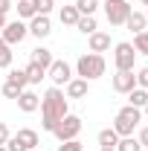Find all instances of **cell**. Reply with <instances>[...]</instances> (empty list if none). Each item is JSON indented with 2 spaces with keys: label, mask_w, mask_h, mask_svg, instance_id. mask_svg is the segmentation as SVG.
Listing matches in <instances>:
<instances>
[{
  "label": "cell",
  "mask_w": 148,
  "mask_h": 151,
  "mask_svg": "<svg viewBox=\"0 0 148 151\" xmlns=\"http://www.w3.org/2000/svg\"><path fill=\"white\" fill-rule=\"evenodd\" d=\"M3 96H6V99H18V96H20V87H18V84H12V81L6 78V81H3Z\"/></svg>",
  "instance_id": "f1b7e54d"
},
{
  "label": "cell",
  "mask_w": 148,
  "mask_h": 151,
  "mask_svg": "<svg viewBox=\"0 0 148 151\" xmlns=\"http://www.w3.org/2000/svg\"><path fill=\"white\" fill-rule=\"evenodd\" d=\"M73 6L78 9V15H96V9H99V0H75Z\"/></svg>",
  "instance_id": "cb8c5ba5"
},
{
  "label": "cell",
  "mask_w": 148,
  "mask_h": 151,
  "mask_svg": "<svg viewBox=\"0 0 148 151\" xmlns=\"http://www.w3.org/2000/svg\"><path fill=\"white\" fill-rule=\"evenodd\" d=\"M125 26H128L134 35H139V32H145V26H148V18H145V12H131L128 20H125Z\"/></svg>",
  "instance_id": "9a60e30c"
},
{
  "label": "cell",
  "mask_w": 148,
  "mask_h": 151,
  "mask_svg": "<svg viewBox=\"0 0 148 151\" xmlns=\"http://www.w3.org/2000/svg\"><path fill=\"white\" fill-rule=\"evenodd\" d=\"M128 105H134V108H139V111H142V108L148 105V90H142V87H134V90L128 93Z\"/></svg>",
  "instance_id": "44dd1931"
},
{
  "label": "cell",
  "mask_w": 148,
  "mask_h": 151,
  "mask_svg": "<svg viewBox=\"0 0 148 151\" xmlns=\"http://www.w3.org/2000/svg\"><path fill=\"white\" fill-rule=\"evenodd\" d=\"M29 61L38 64V67H44V70H50V64H52L55 58H52V52H50L47 47H35V50L29 52Z\"/></svg>",
  "instance_id": "5bb4252c"
},
{
  "label": "cell",
  "mask_w": 148,
  "mask_h": 151,
  "mask_svg": "<svg viewBox=\"0 0 148 151\" xmlns=\"http://www.w3.org/2000/svg\"><path fill=\"white\" fill-rule=\"evenodd\" d=\"M18 18L20 20H32L35 18V6H32V0H18Z\"/></svg>",
  "instance_id": "603a6c76"
},
{
  "label": "cell",
  "mask_w": 148,
  "mask_h": 151,
  "mask_svg": "<svg viewBox=\"0 0 148 151\" xmlns=\"http://www.w3.org/2000/svg\"><path fill=\"white\" fill-rule=\"evenodd\" d=\"M23 73H26V81H29V84H41V81L47 78V70H44V67H38V64H32V61L26 64V70H23Z\"/></svg>",
  "instance_id": "d6986e66"
},
{
  "label": "cell",
  "mask_w": 148,
  "mask_h": 151,
  "mask_svg": "<svg viewBox=\"0 0 148 151\" xmlns=\"http://www.w3.org/2000/svg\"><path fill=\"white\" fill-rule=\"evenodd\" d=\"M15 102H18V108H20L23 113H32V111L41 108V96H38L35 90H29V87H26V90H20V96L15 99Z\"/></svg>",
  "instance_id": "8fae6325"
},
{
  "label": "cell",
  "mask_w": 148,
  "mask_h": 151,
  "mask_svg": "<svg viewBox=\"0 0 148 151\" xmlns=\"http://www.w3.org/2000/svg\"><path fill=\"white\" fill-rule=\"evenodd\" d=\"M0 32H3V41H6V44H9V47H15V44H20V41H23V38L29 35V29H26V23H23V20H6V26H3V29H0Z\"/></svg>",
  "instance_id": "52a82bcc"
},
{
  "label": "cell",
  "mask_w": 148,
  "mask_h": 151,
  "mask_svg": "<svg viewBox=\"0 0 148 151\" xmlns=\"http://www.w3.org/2000/svg\"><path fill=\"white\" fill-rule=\"evenodd\" d=\"M6 151H26L23 145H20L18 137H9V142H6Z\"/></svg>",
  "instance_id": "1f68e13d"
},
{
  "label": "cell",
  "mask_w": 148,
  "mask_h": 151,
  "mask_svg": "<svg viewBox=\"0 0 148 151\" xmlns=\"http://www.w3.org/2000/svg\"><path fill=\"white\" fill-rule=\"evenodd\" d=\"M58 151H81V142L78 139H67V142H61Z\"/></svg>",
  "instance_id": "4dcf8cb0"
},
{
  "label": "cell",
  "mask_w": 148,
  "mask_h": 151,
  "mask_svg": "<svg viewBox=\"0 0 148 151\" xmlns=\"http://www.w3.org/2000/svg\"><path fill=\"white\" fill-rule=\"evenodd\" d=\"M78 18H81V15H78V9H75V6H61V12H58V20H61L64 26H75Z\"/></svg>",
  "instance_id": "ac0fdd59"
},
{
  "label": "cell",
  "mask_w": 148,
  "mask_h": 151,
  "mask_svg": "<svg viewBox=\"0 0 148 151\" xmlns=\"http://www.w3.org/2000/svg\"><path fill=\"white\" fill-rule=\"evenodd\" d=\"M87 90H90V81H84V78H70L64 84V96L67 99H84Z\"/></svg>",
  "instance_id": "7c38bea8"
},
{
  "label": "cell",
  "mask_w": 148,
  "mask_h": 151,
  "mask_svg": "<svg viewBox=\"0 0 148 151\" xmlns=\"http://www.w3.org/2000/svg\"><path fill=\"white\" fill-rule=\"evenodd\" d=\"M47 78L52 81V87H64V84L73 78V70H70L67 61H58V58H55V61L50 64V70H47Z\"/></svg>",
  "instance_id": "ba28073f"
},
{
  "label": "cell",
  "mask_w": 148,
  "mask_h": 151,
  "mask_svg": "<svg viewBox=\"0 0 148 151\" xmlns=\"http://www.w3.org/2000/svg\"><path fill=\"white\" fill-rule=\"evenodd\" d=\"M70 113V105H67V96L61 87H50L44 99H41V128L52 134L55 122H61L64 116Z\"/></svg>",
  "instance_id": "6da1fadb"
},
{
  "label": "cell",
  "mask_w": 148,
  "mask_h": 151,
  "mask_svg": "<svg viewBox=\"0 0 148 151\" xmlns=\"http://www.w3.org/2000/svg\"><path fill=\"white\" fill-rule=\"evenodd\" d=\"M96 142H99V148H116V142H119V134L113 131V128H105V131H99Z\"/></svg>",
  "instance_id": "e0dca14e"
},
{
  "label": "cell",
  "mask_w": 148,
  "mask_h": 151,
  "mask_svg": "<svg viewBox=\"0 0 148 151\" xmlns=\"http://www.w3.org/2000/svg\"><path fill=\"white\" fill-rule=\"evenodd\" d=\"M142 6H148V0H142Z\"/></svg>",
  "instance_id": "74e56055"
},
{
  "label": "cell",
  "mask_w": 148,
  "mask_h": 151,
  "mask_svg": "<svg viewBox=\"0 0 148 151\" xmlns=\"http://www.w3.org/2000/svg\"><path fill=\"white\" fill-rule=\"evenodd\" d=\"M137 87H142V90H148V67H142V70H137Z\"/></svg>",
  "instance_id": "f546056e"
},
{
  "label": "cell",
  "mask_w": 148,
  "mask_h": 151,
  "mask_svg": "<svg viewBox=\"0 0 148 151\" xmlns=\"http://www.w3.org/2000/svg\"><path fill=\"white\" fill-rule=\"evenodd\" d=\"M32 151H41V148H32Z\"/></svg>",
  "instance_id": "60d3db41"
},
{
  "label": "cell",
  "mask_w": 148,
  "mask_h": 151,
  "mask_svg": "<svg viewBox=\"0 0 148 151\" xmlns=\"http://www.w3.org/2000/svg\"><path fill=\"white\" fill-rule=\"evenodd\" d=\"M145 18H148V6H145Z\"/></svg>",
  "instance_id": "ab89813d"
},
{
  "label": "cell",
  "mask_w": 148,
  "mask_h": 151,
  "mask_svg": "<svg viewBox=\"0 0 148 151\" xmlns=\"http://www.w3.org/2000/svg\"><path fill=\"white\" fill-rule=\"evenodd\" d=\"M102 6H105V18H108L111 26H122V23L128 20V15L134 12L128 6V0H105Z\"/></svg>",
  "instance_id": "5b68a950"
},
{
  "label": "cell",
  "mask_w": 148,
  "mask_h": 151,
  "mask_svg": "<svg viewBox=\"0 0 148 151\" xmlns=\"http://www.w3.org/2000/svg\"><path fill=\"white\" fill-rule=\"evenodd\" d=\"M87 41H90V52H99V55H102V52L111 50V35H108V32H99V29H96L93 35H87Z\"/></svg>",
  "instance_id": "4fadbf2b"
},
{
  "label": "cell",
  "mask_w": 148,
  "mask_h": 151,
  "mask_svg": "<svg viewBox=\"0 0 148 151\" xmlns=\"http://www.w3.org/2000/svg\"><path fill=\"white\" fill-rule=\"evenodd\" d=\"M9 137H12V134H9V128H6V122H0V145H6Z\"/></svg>",
  "instance_id": "d6a6232c"
},
{
  "label": "cell",
  "mask_w": 148,
  "mask_h": 151,
  "mask_svg": "<svg viewBox=\"0 0 148 151\" xmlns=\"http://www.w3.org/2000/svg\"><path fill=\"white\" fill-rule=\"evenodd\" d=\"M134 50H137V55H148V29L134 35Z\"/></svg>",
  "instance_id": "d4e9b609"
},
{
  "label": "cell",
  "mask_w": 148,
  "mask_h": 151,
  "mask_svg": "<svg viewBox=\"0 0 148 151\" xmlns=\"http://www.w3.org/2000/svg\"><path fill=\"white\" fill-rule=\"evenodd\" d=\"M0 151H6V145H0Z\"/></svg>",
  "instance_id": "f35d334b"
},
{
  "label": "cell",
  "mask_w": 148,
  "mask_h": 151,
  "mask_svg": "<svg viewBox=\"0 0 148 151\" xmlns=\"http://www.w3.org/2000/svg\"><path fill=\"white\" fill-rule=\"evenodd\" d=\"M20 139V145L26 151H32V148H38V142H41V137H38V131H32V128H20L18 134H15Z\"/></svg>",
  "instance_id": "2e32d148"
},
{
  "label": "cell",
  "mask_w": 148,
  "mask_h": 151,
  "mask_svg": "<svg viewBox=\"0 0 148 151\" xmlns=\"http://www.w3.org/2000/svg\"><path fill=\"white\" fill-rule=\"evenodd\" d=\"M58 142H67V139H78V134H81V116H75V113H67L61 122H55V128H52Z\"/></svg>",
  "instance_id": "277c9868"
},
{
  "label": "cell",
  "mask_w": 148,
  "mask_h": 151,
  "mask_svg": "<svg viewBox=\"0 0 148 151\" xmlns=\"http://www.w3.org/2000/svg\"><path fill=\"white\" fill-rule=\"evenodd\" d=\"M9 9H12V0H0V12L9 15Z\"/></svg>",
  "instance_id": "e575fe53"
},
{
  "label": "cell",
  "mask_w": 148,
  "mask_h": 151,
  "mask_svg": "<svg viewBox=\"0 0 148 151\" xmlns=\"http://www.w3.org/2000/svg\"><path fill=\"white\" fill-rule=\"evenodd\" d=\"M137 139H139L142 148H148V125H145V128H139V137H137Z\"/></svg>",
  "instance_id": "836d02e7"
},
{
  "label": "cell",
  "mask_w": 148,
  "mask_h": 151,
  "mask_svg": "<svg viewBox=\"0 0 148 151\" xmlns=\"http://www.w3.org/2000/svg\"><path fill=\"white\" fill-rule=\"evenodd\" d=\"M9 81H12V84H18L20 90H26V87H29V81H26V73H23V70H12V73H9Z\"/></svg>",
  "instance_id": "4316f807"
},
{
  "label": "cell",
  "mask_w": 148,
  "mask_h": 151,
  "mask_svg": "<svg viewBox=\"0 0 148 151\" xmlns=\"http://www.w3.org/2000/svg\"><path fill=\"white\" fill-rule=\"evenodd\" d=\"M75 29H78V32H84V35H93V32L99 29L96 15H81V18H78V23H75Z\"/></svg>",
  "instance_id": "ffe728a7"
},
{
  "label": "cell",
  "mask_w": 148,
  "mask_h": 151,
  "mask_svg": "<svg viewBox=\"0 0 148 151\" xmlns=\"http://www.w3.org/2000/svg\"><path fill=\"white\" fill-rule=\"evenodd\" d=\"M3 26H6V15L0 12V29H3Z\"/></svg>",
  "instance_id": "d590c367"
},
{
  "label": "cell",
  "mask_w": 148,
  "mask_h": 151,
  "mask_svg": "<svg viewBox=\"0 0 148 151\" xmlns=\"http://www.w3.org/2000/svg\"><path fill=\"white\" fill-rule=\"evenodd\" d=\"M116 151H142V145H139V139L131 134V137H119V142H116Z\"/></svg>",
  "instance_id": "7402d4cb"
},
{
  "label": "cell",
  "mask_w": 148,
  "mask_h": 151,
  "mask_svg": "<svg viewBox=\"0 0 148 151\" xmlns=\"http://www.w3.org/2000/svg\"><path fill=\"white\" fill-rule=\"evenodd\" d=\"M134 87H137V73L134 70H116V76H113V90L128 96Z\"/></svg>",
  "instance_id": "9c48e42d"
},
{
  "label": "cell",
  "mask_w": 148,
  "mask_h": 151,
  "mask_svg": "<svg viewBox=\"0 0 148 151\" xmlns=\"http://www.w3.org/2000/svg\"><path fill=\"white\" fill-rule=\"evenodd\" d=\"M105 70H108V61H105V55H99V52H87V55H81L75 61V76L84 78V81L102 78Z\"/></svg>",
  "instance_id": "7a4b0ae2"
},
{
  "label": "cell",
  "mask_w": 148,
  "mask_h": 151,
  "mask_svg": "<svg viewBox=\"0 0 148 151\" xmlns=\"http://www.w3.org/2000/svg\"><path fill=\"white\" fill-rule=\"evenodd\" d=\"M139 122H142V111L134 108V105H125L122 111L116 113V119H113V131L119 134V137H131V134L137 131Z\"/></svg>",
  "instance_id": "3957f363"
},
{
  "label": "cell",
  "mask_w": 148,
  "mask_h": 151,
  "mask_svg": "<svg viewBox=\"0 0 148 151\" xmlns=\"http://www.w3.org/2000/svg\"><path fill=\"white\" fill-rule=\"evenodd\" d=\"M142 111H145V116H148V105H145V108H142Z\"/></svg>",
  "instance_id": "8d00e7d4"
},
{
  "label": "cell",
  "mask_w": 148,
  "mask_h": 151,
  "mask_svg": "<svg viewBox=\"0 0 148 151\" xmlns=\"http://www.w3.org/2000/svg\"><path fill=\"white\" fill-rule=\"evenodd\" d=\"M26 29H29V35H35L38 41L41 38H47L52 32V23H50V15H35V18L26 23Z\"/></svg>",
  "instance_id": "30bf717a"
},
{
  "label": "cell",
  "mask_w": 148,
  "mask_h": 151,
  "mask_svg": "<svg viewBox=\"0 0 148 151\" xmlns=\"http://www.w3.org/2000/svg\"><path fill=\"white\" fill-rule=\"evenodd\" d=\"M6 67H12V47L0 38V70H6Z\"/></svg>",
  "instance_id": "484cf974"
},
{
  "label": "cell",
  "mask_w": 148,
  "mask_h": 151,
  "mask_svg": "<svg viewBox=\"0 0 148 151\" xmlns=\"http://www.w3.org/2000/svg\"><path fill=\"white\" fill-rule=\"evenodd\" d=\"M134 61H137V50H134V44L119 41V44L113 47V64H116V70H134Z\"/></svg>",
  "instance_id": "8992f818"
},
{
  "label": "cell",
  "mask_w": 148,
  "mask_h": 151,
  "mask_svg": "<svg viewBox=\"0 0 148 151\" xmlns=\"http://www.w3.org/2000/svg\"><path fill=\"white\" fill-rule=\"evenodd\" d=\"M32 6H35V15H50L52 12V0H32Z\"/></svg>",
  "instance_id": "83f0119b"
}]
</instances>
